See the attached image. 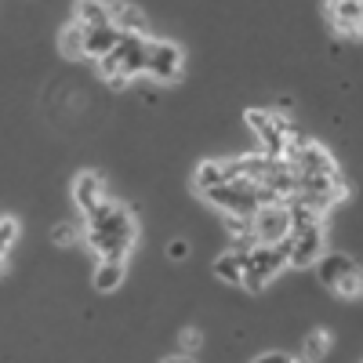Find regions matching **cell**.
I'll list each match as a JSON object with an SVG mask.
<instances>
[{"instance_id": "cell-1", "label": "cell", "mask_w": 363, "mask_h": 363, "mask_svg": "<svg viewBox=\"0 0 363 363\" xmlns=\"http://www.w3.org/2000/svg\"><path fill=\"white\" fill-rule=\"evenodd\" d=\"M84 218H87L84 240H87V247L95 251L99 258H120V262L128 258V251L135 244V218H131V211L102 200L99 207H91Z\"/></svg>"}, {"instance_id": "cell-2", "label": "cell", "mask_w": 363, "mask_h": 363, "mask_svg": "<svg viewBox=\"0 0 363 363\" xmlns=\"http://www.w3.org/2000/svg\"><path fill=\"white\" fill-rule=\"evenodd\" d=\"M145 48H149V40L145 37H135V33H124L120 37V44L106 55V58H99V73L113 84V87H124L131 77H138V73H145Z\"/></svg>"}, {"instance_id": "cell-3", "label": "cell", "mask_w": 363, "mask_h": 363, "mask_svg": "<svg viewBox=\"0 0 363 363\" xmlns=\"http://www.w3.org/2000/svg\"><path fill=\"white\" fill-rule=\"evenodd\" d=\"M258 189H262L258 182L233 178V182H225V186L203 193V200H207V203H215L218 211H225V215H244V218H255V211L262 207Z\"/></svg>"}, {"instance_id": "cell-4", "label": "cell", "mask_w": 363, "mask_h": 363, "mask_svg": "<svg viewBox=\"0 0 363 363\" xmlns=\"http://www.w3.org/2000/svg\"><path fill=\"white\" fill-rule=\"evenodd\" d=\"M287 240H280V244H255L251 255H247V269H244V284L247 291H262L277 272L287 265Z\"/></svg>"}, {"instance_id": "cell-5", "label": "cell", "mask_w": 363, "mask_h": 363, "mask_svg": "<svg viewBox=\"0 0 363 363\" xmlns=\"http://www.w3.org/2000/svg\"><path fill=\"white\" fill-rule=\"evenodd\" d=\"M247 124H251V131L258 135V142H262V149H265L262 157L284 160L287 138L294 135V124H287L280 113H269V109H247Z\"/></svg>"}, {"instance_id": "cell-6", "label": "cell", "mask_w": 363, "mask_h": 363, "mask_svg": "<svg viewBox=\"0 0 363 363\" xmlns=\"http://www.w3.org/2000/svg\"><path fill=\"white\" fill-rule=\"evenodd\" d=\"M287 265L294 269H309L323 258L327 251V233H323V222L320 225H309V229H291L287 236Z\"/></svg>"}, {"instance_id": "cell-7", "label": "cell", "mask_w": 363, "mask_h": 363, "mask_svg": "<svg viewBox=\"0 0 363 363\" xmlns=\"http://www.w3.org/2000/svg\"><path fill=\"white\" fill-rule=\"evenodd\" d=\"M145 73L160 80V84H174L182 77V48L171 40H149L145 48Z\"/></svg>"}, {"instance_id": "cell-8", "label": "cell", "mask_w": 363, "mask_h": 363, "mask_svg": "<svg viewBox=\"0 0 363 363\" xmlns=\"http://www.w3.org/2000/svg\"><path fill=\"white\" fill-rule=\"evenodd\" d=\"M255 240L258 244H280V240L291 236V215H287V203H272V207H258L255 218H251Z\"/></svg>"}, {"instance_id": "cell-9", "label": "cell", "mask_w": 363, "mask_h": 363, "mask_svg": "<svg viewBox=\"0 0 363 363\" xmlns=\"http://www.w3.org/2000/svg\"><path fill=\"white\" fill-rule=\"evenodd\" d=\"M240 171H236V160H203L200 167H196V189H200V196L203 193H211V189H218V186H225V182H233Z\"/></svg>"}, {"instance_id": "cell-10", "label": "cell", "mask_w": 363, "mask_h": 363, "mask_svg": "<svg viewBox=\"0 0 363 363\" xmlns=\"http://www.w3.org/2000/svg\"><path fill=\"white\" fill-rule=\"evenodd\" d=\"M330 22H335L338 33H363V0H330Z\"/></svg>"}, {"instance_id": "cell-11", "label": "cell", "mask_w": 363, "mask_h": 363, "mask_svg": "<svg viewBox=\"0 0 363 363\" xmlns=\"http://www.w3.org/2000/svg\"><path fill=\"white\" fill-rule=\"evenodd\" d=\"M120 29L116 26H95L84 33V58H106L116 44H120Z\"/></svg>"}, {"instance_id": "cell-12", "label": "cell", "mask_w": 363, "mask_h": 363, "mask_svg": "<svg viewBox=\"0 0 363 363\" xmlns=\"http://www.w3.org/2000/svg\"><path fill=\"white\" fill-rule=\"evenodd\" d=\"M73 200H77V207L84 211V215H87L91 207H99V203L106 200L102 178H99L95 171H84V174H80V178L73 182Z\"/></svg>"}, {"instance_id": "cell-13", "label": "cell", "mask_w": 363, "mask_h": 363, "mask_svg": "<svg viewBox=\"0 0 363 363\" xmlns=\"http://www.w3.org/2000/svg\"><path fill=\"white\" fill-rule=\"evenodd\" d=\"M247 247H233L225 255H218L215 262V277L225 280V284H244V269H247Z\"/></svg>"}, {"instance_id": "cell-14", "label": "cell", "mask_w": 363, "mask_h": 363, "mask_svg": "<svg viewBox=\"0 0 363 363\" xmlns=\"http://www.w3.org/2000/svg\"><path fill=\"white\" fill-rule=\"evenodd\" d=\"M320 269V280L330 287V291H335V284L342 280V277H349V272H356V262L349 258V255H342V251H335V255H323L320 262H316Z\"/></svg>"}, {"instance_id": "cell-15", "label": "cell", "mask_w": 363, "mask_h": 363, "mask_svg": "<svg viewBox=\"0 0 363 363\" xmlns=\"http://www.w3.org/2000/svg\"><path fill=\"white\" fill-rule=\"evenodd\" d=\"M109 18H113V26L120 29V33L145 37V29H149L145 15H142L138 8H131V4H109Z\"/></svg>"}, {"instance_id": "cell-16", "label": "cell", "mask_w": 363, "mask_h": 363, "mask_svg": "<svg viewBox=\"0 0 363 363\" xmlns=\"http://www.w3.org/2000/svg\"><path fill=\"white\" fill-rule=\"evenodd\" d=\"M77 22H80L84 29L113 26V18H109V4H102V0H77Z\"/></svg>"}, {"instance_id": "cell-17", "label": "cell", "mask_w": 363, "mask_h": 363, "mask_svg": "<svg viewBox=\"0 0 363 363\" xmlns=\"http://www.w3.org/2000/svg\"><path fill=\"white\" fill-rule=\"evenodd\" d=\"M124 284V262L120 258H102L95 269V291H116Z\"/></svg>"}, {"instance_id": "cell-18", "label": "cell", "mask_w": 363, "mask_h": 363, "mask_svg": "<svg viewBox=\"0 0 363 363\" xmlns=\"http://www.w3.org/2000/svg\"><path fill=\"white\" fill-rule=\"evenodd\" d=\"M84 33H87V29H84L80 22H69V26L62 29V37H58V48H62L66 58H84Z\"/></svg>"}, {"instance_id": "cell-19", "label": "cell", "mask_w": 363, "mask_h": 363, "mask_svg": "<svg viewBox=\"0 0 363 363\" xmlns=\"http://www.w3.org/2000/svg\"><path fill=\"white\" fill-rule=\"evenodd\" d=\"M327 345H330L327 330H313V335L306 338V349H301V363H316L327 352Z\"/></svg>"}, {"instance_id": "cell-20", "label": "cell", "mask_w": 363, "mask_h": 363, "mask_svg": "<svg viewBox=\"0 0 363 363\" xmlns=\"http://www.w3.org/2000/svg\"><path fill=\"white\" fill-rule=\"evenodd\" d=\"M359 287H363V277H359V269H356V272H349V277H342V280L335 284V291H338L342 298H359Z\"/></svg>"}, {"instance_id": "cell-21", "label": "cell", "mask_w": 363, "mask_h": 363, "mask_svg": "<svg viewBox=\"0 0 363 363\" xmlns=\"http://www.w3.org/2000/svg\"><path fill=\"white\" fill-rule=\"evenodd\" d=\"M15 236H18V222L15 218H0V255L15 244Z\"/></svg>"}, {"instance_id": "cell-22", "label": "cell", "mask_w": 363, "mask_h": 363, "mask_svg": "<svg viewBox=\"0 0 363 363\" xmlns=\"http://www.w3.org/2000/svg\"><path fill=\"white\" fill-rule=\"evenodd\" d=\"M77 233H80L77 225H55V233H51V240H55V244H58V247H69V244H73V240H77Z\"/></svg>"}, {"instance_id": "cell-23", "label": "cell", "mask_w": 363, "mask_h": 363, "mask_svg": "<svg viewBox=\"0 0 363 363\" xmlns=\"http://www.w3.org/2000/svg\"><path fill=\"white\" fill-rule=\"evenodd\" d=\"M167 258H189V244H186V240H171V244H167Z\"/></svg>"}, {"instance_id": "cell-24", "label": "cell", "mask_w": 363, "mask_h": 363, "mask_svg": "<svg viewBox=\"0 0 363 363\" xmlns=\"http://www.w3.org/2000/svg\"><path fill=\"white\" fill-rule=\"evenodd\" d=\"M251 363H294V356H287V352H265V356H255Z\"/></svg>"}, {"instance_id": "cell-25", "label": "cell", "mask_w": 363, "mask_h": 363, "mask_svg": "<svg viewBox=\"0 0 363 363\" xmlns=\"http://www.w3.org/2000/svg\"><path fill=\"white\" fill-rule=\"evenodd\" d=\"M196 345H200V335H196V330H186V335H182V349L193 352Z\"/></svg>"}, {"instance_id": "cell-26", "label": "cell", "mask_w": 363, "mask_h": 363, "mask_svg": "<svg viewBox=\"0 0 363 363\" xmlns=\"http://www.w3.org/2000/svg\"><path fill=\"white\" fill-rule=\"evenodd\" d=\"M164 363H196V359H189V356H171V359H164Z\"/></svg>"}, {"instance_id": "cell-27", "label": "cell", "mask_w": 363, "mask_h": 363, "mask_svg": "<svg viewBox=\"0 0 363 363\" xmlns=\"http://www.w3.org/2000/svg\"><path fill=\"white\" fill-rule=\"evenodd\" d=\"M0 272H4V255H0Z\"/></svg>"}, {"instance_id": "cell-28", "label": "cell", "mask_w": 363, "mask_h": 363, "mask_svg": "<svg viewBox=\"0 0 363 363\" xmlns=\"http://www.w3.org/2000/svg\"><path fill=\"white\" fill-rule=\"evenodd\" d=\"M359 298H363V287H359Z\"/></svg>"}]
</instances>
